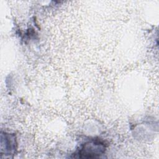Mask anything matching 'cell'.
<instances>
[{"instance_id":"1","label":"cell","mask_w":159,"mask_h":159,"mask_svg":"<svg viewBox=\"0 0 159 159\" xmlns=\"http://www.w3.org/2000/svg\"><path fill=\"white\" fill-rule=\"evenodd\" d=\"M104 146L100 143L89 142L86 143L79 152L80 158H95L104 152Z\"/></svg>"}]
</instances>
